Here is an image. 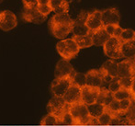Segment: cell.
Segmentation results:
<instances>
[{"instance_id":"obj_27","label":"cell","mask_w":135,"mask_h":126,"mask_svg":"<svg viewBox=\"0 0 135 126\" xmlns=\"http://www.w3.org/2000/svg\"><path fill=\"white\" fill-rule=\"evenodd\" d=\"M106 32L110 36V37L118 38L119 39L120 36L121 32H122L123 29L119 25H107L104 27Z\"/></svg>"},{"instance_id":"obj_3","label":"cell","mask_w":135,"mask_h":126,"mask_svg":"<svg viewBox=\"0 0 135 126\" xmlns=\"http://www.w3.org/2000/svg\"><path fill=\"white\" fill-rule=\"evenodd\" d=\"M85 79H86V86L93 87H105L106 84H108L112 79L109 76H106L105 73L101 69H92L85 74Z\"/></svg>"},{"instance_id":"obj_38","label":"cell","mask_w":135,"mask_h":126,"mask_svg":"<svg viewBox=\"0 0 135 126\" xmlns=\"http://www.w3.org/2000/svg\"><path fill=\"white\" fill-rule=\"evenodd\" d=\"M4 1V0H0V3H1V2H3Z\"/></svg>"},{"instance_id":"obj_19","label":"cell","mask_w":135,"mask_h":126,"mask_svg":"<svg viewBox=\"0 0 135 126\" xmlns=\"http://www.w3.org/2000/svg\"><path fill=\"white\" fill-rule=\"evenodd\" d=\"M100 69L105 73L106 76L110 78L118 77V63L114 60H108L102 64Z\"/></svg>"},{"instance_id":"obj_24","label":"cell","mask_w":135,"mask_h":126,"mask_svg":"<svg viewBox=\"0 0 135 126\" xmlns=\"http://www.w3.org/2000/svg\"><path fill=\"white\" fill-rule=\"evenodd\" d=\"M119 84L121 88L131 91V93L135 96V77L119 78Z\"/></svg>"},{"instance_id":"obj_6","label":"cell","mask_w":135,"mask_h":126,"mask_svg":"<svg viewBox=\"0 0 135 126\" xmlns=\"http://www.w3.org/2000/svg\"><path fill=\"white\" fill-rule=\"evenodd\" d=\"M68 108H69V104L65 103L64 99L59 98V97H54L47 105L48 112L56 116L59 119V122H60V118L64 115V113L68 111Z\"/></svg>"},{"instance_id":"obj_34","label":"cell","mask_w":135,"mask_h":126,"mask_svg":"<svg viewBox=\"0 0 135 126\" xmlns=\"http://www.w3.org/2000/svg\"><path fill=\"white\" fill-rule=\"evenodd\" d=\"M60 124H65V125H73V119L68 111L64 113V115L60 118Z\"/></svg>"},{"instance_id":"obj_12","label":"cell","mask_w":135,"mask_h":126,"mask_svg":"<svg viewBox=\"0 0 135 126\" xmlns=\"http://www.w3.org/2000/svg\"><path fill=\"white\" fill-rule=\"evenodd\" d=\"M85 26L87 27L90 33L104 28L101 20V11L95 10L91 13H88V16L85 20Z\"/></svg>"},{"instance_id":"obj_36","label":"cell","mask_w":135,"mask_h":126,"mask_svg":"<svg viewBox=\"0 0 135 126\" xmlns=\"http://www.w3.org/2000/svg\"><path fill=\"white\" fill-rule=\"evenodd\" d=\"M24 7H34L38 6L37 0H22Z\"/></svg>"},{"instance_id":"obj_15","label":"cell","mask_w":135,"mask_h":126,"mask_svg":"<svg viewBox=\"0 0 135 126\" xmlns=\"http://www.w3.org/2000/svg\"><path fill=\"white\" fill-rule=\"evenodd\" d=\"M75 73L73 66L70 64L69 61L67 60H60L56 64L54 71L55 78H62L66 77V76H73Z\"/></svg>"},{"instance_id":"obj_5","label":"cell","mask_w":135,"mask_h":126,"mask_svg":"<svg viewBox=\"0 0 135 126\" xmlns=\"http://www.w3.org/2000/svg\"><path fill=\"white\" fill-rule=\"evenodd\" d=\"M121 41L118 38L110 37L109 39L106 41V43L103 45V50L105 54L108 57L111 59H121L122 54H121Z\"/></svg>"},{"instance_id":"obj_2","label":"cell","mask_w":135,"mask_h":126,"mask_svg":"<svg viewBox=\"0 0 135 126\" xmlns=\"http://www.w3.org/2000/svg\"><path fill=\"white\" fill-rule=\"evenodd\" d=\"M56 50L64 60H72L78 54L80 49L73 39H64L56 44Z\"/></svg>"},{"instance_id":"obj_16","label":"cell","mask_w":135,"mask_h":126,"mask_svg":"<svg viewBox=\"0 0 135 126\" xmlns=\"http://www.w3.org/2000/svg\"><path fill=\"white\" fill-rule=\"evenodd\" d=\"M62 99L65 101V103H67L69 105L80 102L81 88L79 87H77V86L72 84L69 88H68V90L66 91V93L64 94V96L62 97Z\"/></svg>"},{"instance_id":"obj_4","label":"cell","mask_w":135,"mask_h":126,"mask_svg":"<svg viewBox=\"0 0 135 126\" xmlns=\"http://www.w3.org/2000/svg\"><path fill=\"white\" fill-rule=\"evenodd\" d=\"M72 78H73V76L55 78L52 82V86H51V91H52V95L54 97L62 98L66 93V91L68 90V88L70 87V86L73 84Z\"/></svg>"},{"instance_id":"obj_26","label":"cell","mask_w":135,"mask_h":126,"mask_svg":"<svg viewBox=\"0 0 135 126\" xmlns=\"http://www.w3.org/2000/svg\"><path fill=\"white\" fill-rule=\"evenodd\" d=\"M135 96L131 93V91L126 90V89L120 88L119 90H118L117 92H115L113 94V99L116 100H127V99H131V100H134Z\"/></svg>"},{"instance_id":"obj_21","label":"cell","mask_w":135,"mask_h":126,"mask_svg":"<svg viewBox=\"0 0 135 126\" xmlns=\"http://www.w3.org/2000/svg\"><path fill=\"white\" fill-rule=\"evenodd\" d=\"M113 100H114L113 94L108 90L107 87H100L99 95H98V98L97 102L99 103V104L104 105V106H107V105L109 104Z\"/></svg>"},{"instance_id":"obj_10","label":"cell","mask_w":135,"mask_h":126,"mask_svg":"<svg viewBox=\"0 0 135 126\" xmlns=\"http://www.w3.org/2000/svg\"><path fill=\"white\" fill-rule=\"evenodd\" d=\"M99 90L100 88H98V87H89V86L83 87L81 88L80 102L86 106L97 102L98 95H99Z\"/></svg>"},{"instance_id":"obj_20","label":"cell","mask_w":135,"mask_h":126,"mask_svg":"<svg viewBox=\"0 0 135 126\" xmlns=\"http://www.w3.org/2000/svg\"><path fill=\"white\" fill-rule=\"evenodd\" d=\"M121 54L122 58L134 60L135 56V40L121 43Z\"/></svg>"},{"instance_id":"obj_18","label":"cell","mask_w":135,"mask_h":126,"mask_svg":"<svg viewBox=\"0 0 135 126\" xmlns=\"http://www.w3.org/2000/svg\"><path fill=\"white\" fill-rule=\"evenodd\" d=\"M49 5L55 14L68 13L69 11V3L67 0H51Z\"/></svg>"},{"instance_id":"obj_13","label":"cell","mask_w":135,"mask_h":126,"mask_svg":"<svg viewBox=\"0 0 135 126\" xmlns=\"http://www.w3.org/2000/svg\"><path fill=\"white\" fill-rule=\"evenodd\" d=\"M101 20L103 26L107 25H119L120 20V15L117 8L111 7L101 11Z\"/></svg>"},{"instance_id":"obj_8","label":"cell","mask_w":135,"mask_h":126,"mask_svg":"<svg viewBox=\"0 0 135 126\" xmlns=\"http://www.w3.org/2000/svg\"><path fill=\"white\" fill-rule=\"evenodd\" d=\"M118 77L132 78L135 77L134 60L126 59L118 63Z\"/></svg>"},{"instance_id":"obj_33","label":"cell","mask_w":135,"mask_h":126,"mask_svg":"<svg viewBox=\"0 0 135 126\" xmlns=\"http://www.w3.org/2000/svg\"><path fill=\"white\" fill-rule=\"evenodd\" d=\"M108 85V90L109 91V92H111L112 94H114V93L117 92L118 90H119V89L121 88L120 84H119V77L112 78Z\"/></svg>"},{"instance_id":"obj_22","label":"cell","mask_w":135,"mask_h":126,"mask_svg":"<svg viewBox=\"0 0 135 126\" xmlns=\"http://www.w3.org/2000/svg\"><path fill=\"white\" fill-rule=\"evenodd\" d=\"M72 39L75 41V43L77 44L79 49L88 48V47H91L93 45L92 38H91L90 33L84 36H73Z\"/></svg>"},{"instance_id":"obj_1","label":"cell","mask_w":135,"mask_h":126,"mask_svg":"<svg viewBox=\"0 0 135 126\" xmlns=\"http://www.w3.org/2000/svg\"><path fill=\"white\" fill-rule=\"evenodd\" d=\"M68 112L73 119V125H98V119L90 117L87 106L81 102L69 105Z\"/></svg>"},{"instance_id":"obj_7","label":"cell","mask_w":135,"mask_h":126,"mask_svg":"<svg viewBox=\"0 0 135 126\" xmlns=\"http://www.w3.org/2000/svg\"><path fill=\"white\" fill-rule=\"evenodd\" d=\"M87 16H88V12L81 11L77 18L73 20L72 32H73L74 36H84L90 33L87 27L85 26V20H86Z\"/></svg>"},{"instance_id":"obj_31","label":"cell","mask_w":135,"mask_h":126,"mask_svg":"<svg viewBox=\"0 0 135 126\" xmlns=\"http://www.w3.org/2000/svg\"><path fill=\"white\" fill-rule=\"evenodd\" d=\"M41 125H59L60 124V122L59 119L55 115L52 113H48L46 116L41 119Z\"/></svg>"},{"instance_id":"obj_14","label":"cell","mask_w":135,"mask_h":126,"mask_svg":"<svg viewBox=\"0 0 135 126\" xmlns=\"http://www.w3.org/2000/svg\"><path fill=\"white\" fill-rule=\"evenodd\" d=\"M51 31L55 38L60 40H64L72 32L73 24L64 23H49Z\"/></svg>"},{"instance_id":"obj_29","label":"cell","mask_w":135,"mask_h":126,"mask_svg":"<svg viewBox=\"0 0 135 126\" xmlns=\"http://www.w3.org/2000/svg\"><path fill=\"white\" fill-rule=\"evenodd\" d=\"M72 82H73L74 85L77 86L80 88H82L83 87L86 86V79H85V74L83 73H77L75 72L72 78Z\"/></svg>"},{"instance_id":"obj_25","label":"cell","mask_w":135,"mask_h":126,"mask_svg":"<svg viewBox=\"0 0 135 126\" xmlns=\"http://www.w3.org/2000/svg\"><path fill=\"white\" fill-rule=\"evenodd\" d=\"M73 20L68 13L62 14H55L50 20V23H64V24H73Z\"/></svg>"},{"instance_id":"obj_30","label":"cell","mask_w":135,"mask_h":126,"mask_svg":"<svg viewBox=\"0 0 135 126\" xmlns=\"http://www.w3.org/2000/svg\"><path fill=\"white\" fill-rule=\"evenodd\" d=\"M113 117L114 116L108 111L107 109H105V111L98 118V125H110Z\"/></svg>"},{"instance_id":"obj_11","label":"cell","mask_w":135,"mask_h":126,"mask_svg":"<svg viewBox=\"0 0 135 126\" xmlns=\"http://www.w3.org/2000/svg\"><path fill=\"white\" fill-rule=\"evenodd\" d=\"M22 18L27 22L41 24L46 20L47 17L41 15L38 11L37 7H24L23 13H22Z\"/></svg>"},{"instance_id":"obj_28","label":"cell","mask_w":135,"mask_h":126,"mask_svg":"<svg viewBox=\"0 0 135 126\" xmlns=\"http://www.w3.org/2000/svg\"><path fill=\"white\" fill-rule=\"evenodd\" d=\"M119 40L121 41V43H126V41H133V40H135V31L133 30H132V29L122 30V32H121Z\"/></svg>"},{"instance_id":"obj_23","label":"cell","mask_w":135,"mask_h":126,"mask_svg":"<svg viewBox=\"0 0 135 126\" xmlns=\"http://www.w3.org/2000/svg\"><path fill=\"white\" fill-rule=\"evenodd\" d=\"M106 106L102 104H99L98 102H95L93 104H90L87 106V110H88V114L90 117L96 118L98 119L104 111H105Z\"/></svg>"},{"instance_id":"obj_37","label":"cell","mask_w":135,"mask_h":126,"mask_svg":"<svg viewBox=\"0 0 135 126\" xmlns=\"http://www.w3.org/2000/svg\"><path fill=\"white\" fill-rule=\"evenodd\" d=\"M51 0H37L38 5H49Z\"/></svg>"},{"instance_id":"obj_35","label":"cell","mask_w":135,"mask_h":126,"mask_svg":"<svg viewBox=\"0 0 135 126\" xmlns=\"http://www.w3.org/2000/svg\"><path fill=\"white\" fill-rule=\"evenodd\" d=\"M37 9L41 15L43 16H48L51 12H52V8H51L50 5H38Z\"/></svg>"},{"instance_id":"obj_32","label":"cell","mask_w":135,"mask_h":126,"mask_svg":"<svg viewBox=\"0 0 135 126\" xmlns=\"http://www.w3.org/2000/svg\"><path fill=\"white\" fill-rule=\"evenodd\" d=\"M132 105H134V100H131V99H127V100H122L119 101V110H120V113H126Z\"/></svg>"},{"instance_id":"obj_9","label":"cell","mask_w":135,"mask_h":126,"mask_svg":"<svg viewBox=\"0 0 135 126\" xmlns=\"http://www.w3.org/2000/svg\"><path fill=\"white\" fill-rule=\"evenodd\" d=\"M18 24L17 17L12 11L4 10L0 12V29L4 31H8L15 28Z\"/></svg>"},{"instance_id":"obj_17","label":"cell","mask_w":135,"mask_h":126,"mask_svg":"<svg viewBox=\"0 0 135 126\" xmlns=\"http://www.w3.org/2000/svg\"><path fill=\"white\" fill-rule=\"evenodd\" d=\"M90 35L92 38L93 45H96V46H103L106 43V41L110 38V36L106 32L104 28L100 29L95 32H91Z\"/></svg>"}]
</instances>
